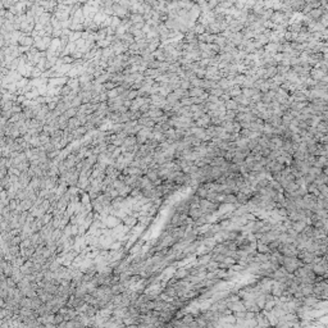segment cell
<instances>
[{
  "mask_svg": "<svg viewBox=\"0 0 328 328\" xmlns=\"http://www.w3.org/2000/svg\"><path fill=\"white\" fill-rule=\"evenodd\" d=\"M117 95V90H110L109 91V96H115Z\"/></svg>",
  "mask_w": 328,
  "mask_h": 328,
  "instance_id": "20",
  "label": "cell"
},
{
  "mask_svg": "<svg viewBox=\"0 0 328 328\" xmlns=\"http://www.w3.org/2000/svg\"><path fill=\"white\" fill-rule=\"evenodd\" d=\"M205 93V90L202 87H191L189 89V95L192 96V98H199L202 94Z\"/></svg>",
  "mask_w": 328,
  "mask_h": 328,
  "instance_id": "5",
  "label": "cell"
},
{
  "mask_svg": "<svg viewBox=\"0 0 328 328\" xmlns=\"http://www.w3.org/2000/svg\"><path fill=\"white\" fill-rule=\"evenodd\" d=\"M196 195L200 197V199H205V196L208 195V190H206V187L204 186V183L201 182V185L197 187V190H196Z\"/></svg>",
  "mask_w": 328,
  "mask_h": 328,
  "instance_id": "6",
  "label": "cell"
},
{
  "mask_svg": "<svg viewBox=\"0 0 328 328\" xmlns=\"http://www.w3.org/2000/svg\"><path fill=\"white\" fill-rule=\"evenodd\" d=\"M137 95H138V94H137V91H131V93H129V94H127V96H128L129 99H132V98H136Z\"/></svg>",
  "mask_w": 328,
  "mask_h": 328,
  "instance_id": "18",
  "label": "cell"
},
{
  "mask_svg": "<svg viewBox=\"0 0 328 328\" xmlns=\"http://www.w3.org/2000/svg\"><path fill=\"white\" fill-rule=\"evenodd\" d=\"M323 13H327V9H323L322 7H319V8L311 9V11H310L309 13H308L306 16H308V18L313 19V21H318V19H319V18L322 17V14H323Z\"/></svg>",
  "mask_w": 328,
  "mask_h": 328,
  "instance_id": "2",
  "label": "cell"
},
{
  "mask_svg": "<svg viewBox=\"0 0 328 328\" xmlns=\"http://www.w3.org/2000/svg\"><path fill=\"white\" fill-rule=\"evenodd\" d=\"M129 21L132 23H137V22H145L144 21V16L142 14H138V13H132L129 16Z\"/></svg>",
  "mask_w": 328,
  "mask_h": 328,
  "instance_id": "9",
  "label": "cell"
},
{
  "mask_svg": "<svg viewBox=\"0 0 328 328\" xmlns=\"http://www.w3.org/2000/svg\"><path fill=\"white\" fill-rule=\"evenodd\" d=\"M80 101H81L80 99H76V100L73 101V104H72V107H77V105H78V104H80Z\"/></svg>",
  "mask_w": 328,
  "mask_h": 328,
  "instance_id": "21",
  "label": "cell"
},
{
  "mask_svg": "<svg viewBox=\"0 0 328 328\" xmlns=\"http://www.w3.org/2000/svg\"><path fill=\"white\" fill-rule=\"evenodd\" d=\"M267 245H268L269 251H271V253L277 251V250H278V246H279V241H278V238H277V240H273V241H271V242H268Z\"/></svg>",
  "mask_w": 328,
  "mask_h": 328,
  "instance_id": "12",
  "label": "cell"
},
{
  "mask_svg": "<svg viewBox=\"0 0 328 328\" xmlns=\"http://www.w3.org/2000/svg\"><path fill=\"white\" fill-rule=\"evenodd\" d=\"M223 202L226 204H237V200H236V195L235 194H227L223 196Z\"/></svg>",
  "mask_w": 328,
  "mask_h": 328,
  "instance_id": "8",
  "label": "cell"
},
{
  "mask_svg": "<svg viewBox=\"0 0 328 328\" xmlns=\"http://www.w3.org/2000/svg\"><path fill=\"white\" fill-rule=\"evenodd\" d=\"M187 276H190V272H189V268H182L180 269V271H177L176 274H175V278L177 279H183V278H186Z\"/></svg>",
  "mask_w": 328,
  "mask_h": 328,
  "instance_id": "7",
  "label": "cell"
},
{
  "mask_svg": "<svg viewBox=\"0 0 328 328\" xmlns=\"http://www.w3.org/2000/svg\"><path fill=\"white\" fill-rule=\"evenodd\" d=\"M324 76H326V73L320 68H311L309 72V77L314 81H320Z\"/></svg>",
  "mask_w": 328,
  "mask_h": 328,
  "instance_id": "3",
  "label": "cell"
},
{
  "mask_svg": "<svg viewBox=\"0 0 328 328\" xmlns=\"http://www.w3.org/2000/svg\"><path fill=\"white\" fill-rule=\"evenodd\" d=\"M224 105H226V110H235L237 109V103L233 100V99H229L227 101H224Z\"/></svg>",
  "mask_w": 328,
  "mask_h": 328,
  "instance_id": "10",
  "label": "cell"
},
{
  "mask_svg": "<svg viewBox=\"0 0 328 328\" xmlns=\"http://www.w3.org/2000/svg\"><path fill=\"white\" fill-rule=\"evenodd\" d=\"M257 251L258 253H271L269 251V248L267 244H262V242H258L257 244Z\"/></svg>",
  "mask_w": 328,
  "mask_h": 328,
  "instance_id": "13",
  "label": "cell"
},
{
  "mask_svg": "<svg viewBox=\"0 0 328 328\" xmlns=\"http://www.w3.org/2000/svg\"><path fill=\"white\" fill-rule=\"evenodd\" d=\"M147 177L150 178L151 181H156V180H158V171H156V169H155V171H154V169L149 171V172H147Z\"/></svg>",
  "mask_w": 328,
  "mask_h": 328,
  "instance_id": "16",
  "label": "cell"
},
{
  "mask_svg": "<svg viewBox=\"0 0 328 328\" xmlns=\"http://www.w3.org/2000/svg\"><path fill=\"white\" fill-rule=\"evenodd\" d=\"M192 32L195 33V35H202V33L205 32V26L204 25H201V23H197V25H195L194 27V30H192Z\"/></svg>",
  "mask_w": 328,
  "mask_h": 328,
  "instance_id": "11",
  "label": "cell"
},
{
  "mask_svg": "<svg viewBox=\"0 0 328 328\" xmlns=\"http://www.w3.org/2000/svg\"><path fill=\"white\" fill-rule=\"evenodd\" d=\"M219 204L217 202H213V201H209L208 199H200L199 201V208L200 210L202 211V214H211L218 209Z\"/></svg>",
  "mask_w": 328,
  "mask_h": 328,
  "instance_id": "1",
  "label": "cell"
},
{
  "mask_svg": "<svg viewBox=\"0 0 328 328\" xmlns=\"http://www.w3.org/2000/svg\"><path fill=\"white\" fill-rule=\"evenodd\" d=\"M21 42L22 44H26V45H30V44H32V37H23Z\"/></svg>",
  "mask_w": 328,
  "mask_h": 328,
  "instance_id": "17",
  "label": "cell"
},
{
  "mask_svg": "<svg viewBox=\"0 0 328 328\" xmlns=\"http://www.w3.org/2000/svg\"><path fill=\"white\" fill-rule=\"evenodd\" d=\"M74 113H76V110H74V109H69L68 112H67L65 117H71V115H74Z\"/></svg>",
  "mask_w": 328,
  "mask_h": 328,
  "instance_id": "19",
  "label": "cell"
},
{
  "mask_svg": "<svg viewBox=\"0 0 328 328\" xmlns=\"http://www.w3.org/2000/svg\"><path fill=\"white\" fill-rule=\"evenodd\" d=\"M236 200H237V204H241V205H246L248 204V201H249V196L244 194V192H241V191H237L236 192Z\"/></svg>",
  "mask_w": 328,
  "mask_h": 328,
  "instance_id": "4",
  "label": "cell"
},
{
  "mask_svg": "<svg viewBox=\"0 0 328 328\" xmlns=\"http://www.w3.org/2000/svg\"><path fill=\"white\" fill-rule=\"evenodd\" d=\"M181 89H183V90H189V89H191L190 80H187V78H182V80H181Z\"/></svg>",
  "mask_w": 328,
  "mask_h": 328,
  "instance_id": "15",
  "label": "cell"
},
{
  "mask_svg": "<svg viewBox=\"0 0 328 328\" xmlns=\"http://www.w3.org/2000/svg\"><path fill=\"white\" fill-rule=\"evenodd\" d=\"M18 0H2V4H3V7L5 8V9H9L13 5H16Z\"/></svg>",
  "mask_w": 328,
  "mask_h": 328,
  "instance_id": "14",
  "label": "cell"
},
{
  "mask_svg": "<svg viewBox=\"0 0 328 328\" xmlns=\"http://www.w3.org/2000/svg\"><path fill=\"white\" fill-rule=\"evenodd\" d=\"M114 86H115V84H105V87H108V89H112Z\"/></svg>",
  "mask_w": 328,
  "mask_h": 328,
  "instance_id": "22",
  "label": "cell"
}]
</instances>
